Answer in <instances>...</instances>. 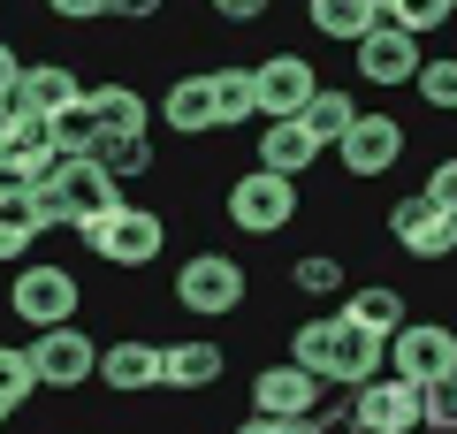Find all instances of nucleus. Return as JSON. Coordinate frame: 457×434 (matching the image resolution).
Masks as SVG:
<instances>
[{"mask_svg": "<svg viewBox=\"0 0 457 434\" xmlns=\"http://www.w3.org/2000/svg\"><path fill=\"white\" fill-rule=\"evenodd\" d=\"M84 305V282L77 267H62V259H23L16 274H8V313H16L23 328H69V313Z\"/></svg>", "mask_w": 457, "mask_h": 434, "instance_id": "obj_1", "label": "nucleus"}, {"mask_svg": "<svg viewBox=\"0 0 457 434\" xmlns=\"http://www.w3.org/2000/svg\"><path fill=\"white\" fill-rule=\"evenodd\" d=\"M77 237H84V252H92V259H107V267H122V274L153 267V259L168 252V221L153 206H130V198H122L114 213H99V221H84Z\"/></svg>", "mask_w": 457, "mask_h": 434, "instance_id": "obj_2", "label": "nucleus"}, {"mask_svg": "<svg viewBox=\"0 0 457 434\" xmlns=\"http://www.w3.org/2000/svg\"><path fill=\"white\" fill-rule=\"evenodd\" d=\"M38 206H46V229H84V221H99V213L122 206V183L99 161H62L38 183Z\"/></svg>", "mask_w": 457, "mask_h": 434, "instance_id": "obj_3", "label": "nucleus"}, {"mask_svg": "<svg viewBox=\"0 0 457 434\" xmlns=\"http://www.w3.org/2000/svg\"><path fill=\"white\" fill-rule=\"evenodd\" d=\"M252 297V274L237 267V252H191L176 267V305L191 321H228V313H245Z\"/></svg>", "mask_w": 457, "mask_h": 434, "instance_id": "obj_4", "label": "nucleus"}, {"mask_svg": "<svg viewBox=\"0 0 457 434\" xmlns=\"http://www.w3.org/2000/svg\"><path fill=\"white\" fill-rule=\"evenodd\" d=\"M297 206H305V198H297V183L275 176V168H245V176L228 183V198H221L228 229H245V237H275V229H290Z\"/></svg>", "mask_w": 457, "mask_h": 434, "instance_id": "obj_5", "label": "nucleus"}, {"mask_svg": "<svg viewBox=\"0 0 457 434\" xmlns=\"http://www.w3.org/2000/svg\"><path fill=\"white\" fill-rule=\"evenodd\" d=\"M389 237H396V252H411V259L435 267V259L457 252V213L442 206L435 191H404V198L389 206Z\"/></svg>", "mask_w": 457, "mask_h": 434, "instance_id": "obj_6", "label": "nucleus"}, {"mask_svg": "<svg viewBox=\"0 0 457 434\" xmlns=\"http://www.w3.org/2000/svg\"><path fill=\"white\" fill-rule=\"evenodd\" d=\"M389 373L396 381H442V373H457V328L442 321H404L389 336Z\"/></svg>", "mask_w": 457, "mask_h": 434, "instance_id": "obj_7", "label": "nucleus"}, {"mask_svg": "<svg viewBox=\"0 0 457 434\" xmlns=\"http://www.w3.org/2000/svg\"><path fill=\"white\" fill-rule=\"evenodd\" d=\"M252 84H260V122H297L320 92V69L305 54H267V62H252Z\"/></svg>", "mask_w": 457, "mask_h": 434, "instance_id": "obj_8", "label": "nucleus"}, {"mask_svg": "<svg viewBox=\"0 0 457 434\" xmlns=\"http://www.w3.org/2000/svg\"><path fill=\"white\" fill-rule=\"evenodd\" d=\"M404 145H411V129L396 122V114H359L351 138L336 145V161H343V176H351V183H374V176H389V168L404 161Z\"/></svg>", "mask_w": 457, "mask_h": 434, "instance_id": "obj_9", "label": "nucleus"}, {"mask_svg": "<svg viewBox=\"0 0 457 434\" xmlns=\"http://www.w3.org/2000/svg\"><path fill=\"white\" fill-rule=\"evenodd\" d=\"M320 404H328V381H312L297 358H267L252 373V412L260 419H312Z\"/></svg>", "mask_w": 457, "mask_h": 434, "instance_id": "obj_10", "label": "nucleus"}, {"mask_svg": "<svg viewBox=\"0 0 457 434\" xmlns=\"http://www.w3.org/2000/svg\"><path fill=\"white\" fill-rule=\"evenodd\" d=\"M351 412H359L366 434H427L420 412V381H396V373H374V381L351 388Z\"/></svg>", "mask_w": 457, "mask_h": 434, "instance_id": "obj_11", "label": "nucleus"}, {"mask_svg": "<svg viewBox=\"0 0 457 434\" xmlns=\"http://www.w3.org/2000/svg\"><path fill=\"white\" fill-rule=\"evenodd\" d=\"M31 366H38V388H84V381H99V351H92V336H84L77 321L31 336Z\"/></svg>", "mask_w": 457, "mask_h": 434, "instance_id": "obj_12", "label": "nucleus"}, {"mask_svg": "<svg viewBox=\"0 0 457 434\" xmlns=\"http://www.w3.org/2000/svg\"><path fill=\"white\" fill-rule=\"evenodd\" d=\"M54 168H62L54 129L31 114H0V183H46Z\"/></svg>", "mask_w": 457, "mask_h": 434, "instance_id": "obj_13", "label": "nucleus"}, {"mask_svg": "<svg viewBox=\"0 0 457 434\" xmlns=\"http://www.w3.org/2000/svg\"><path fill=\"white\" fill-rule=\"evenodd\" d=\"M351 54H359V77H366V84H381V92H396V84H420V69H427L420 38L396 31V23H374V31H366Z\"/></svg>", "mask_w": 457, "mask_h": 434, "instance_id": "obj_14", "label": "nucleus"}, {"mask_svg": "<svg viewBox=\"0 0 457 434\" xmlns=\"http://www.w3.org/2000/svg\"><path fill=\"white\" fill-rule=\"evenodd\" d=\"M77 99H92L84 92V77L69 62H31L16 77V92H8V114H31V122H54V114H69Z\"/></svg>", "mask_w": 457, "mask_h": 434, "instance_id": "obj_15", "label": "nucleus"}, {"mask_svg": "<svg viewBox=\"0 0 457 434\" xmlns=\"http://www.w3.org/2000/svg\"><path fill=\"white\" fill-rule=\"evenodd\" d=\"M161 358H168V343L122 336V343L99 351V381H107L114 396H145V388H161Z\"/></svg>", "mask_w": 457, "mask_h": 434, "instance_id": "obj_16", "label": "nucleus"}, {"mask_svg": "<svg viewBox=\"0 0 457 434\" xmlns=\"http://www.w3.org/2000/svg\"><path fill=\"white\" fill-rule=\"evenodd\" d=\"M221 373H228V351H221V343H206V336H191V343H168V358H161V388H183V396L213 388Z\"/></svg>", "mask_w": 457, "mask_h": 434, "instance_id": "obj_17", "label": "nucleus"}, {"mask_svg": "<svg viewBox=\"0 0 457 434\" xmlns=\"http://www.w3.org/2000/svg\"><path fill=\"white\" fill-rule=\"evenodd\" d=\"M161 122L176 138H213V77L206 69H191V77H176L161 92Z\"/></svg>", "mask_w": 457, "mask_h": 434, "instance_id": "obj_18", "label": "nucleus"}, {"mask_svg": "<svg viewBox=\"0 0 457 434\" xmlns=\"http://www.w3.org/2000/svg\"><path fill=\"white\" fill-rule=\"evenodd\" d=\"M320 153H328V145L312 138L305 122H267V129H260V161H252V168H275V176L305 183V168L320 161Z\"/></svg>", "mask_w": 457, "mask_h": 434, "instance_id": "obj_19", "label": "nucleus"}, {"mask_svg": "<svg viewBox=\"0 0 457 434\" xmlns=\"http://www.w3.org/2000/svg\"><path fill=\"white\" fill-rule=\"evenodd\" d=\"M374 373H389V336L343 321L336 328V388H359V381H374Z\"/></svg>", "mask_w": 457, "mask_h": 434, "instance_id": "obj_20", "label": "nucleus"}, {"mask_svg": "<svg viewBox=\"0 0 457 434\" xmlns=\"http://www.w3.org/2000/svg\"><path fill=\"white\" fill-rule=\"evenodd\" d=\"M206 77H213V129H245V122H260V84H252V69L221 62V69H206Z\"/></svg>", "mask_w": 457, "mask_h": 434, "instance_id": "obj_21", "label": "nucleus"}, {"mask_svg": "<svg viewBox=\"0 0 457 434\" xmlns=\"http://www.w3.org/2000/svg\"><path fill=\"white\" fill-rule=\"evenodd\" d=\"M92 114L107 138H137V129H153V107L137 84H92Z\"/></svg>", "mask_w": 457, "mask_h": 434, "instance_id": "obj_22", "label": "nucleus"}, {"mask_svg": "<svg viewBox=\"0 0 457 434\" xmlns=\"http://www.w3.org/2000/svg\"><path fill=\"white\" fill-rule=\"evenodd\" d=\"M336 328H343V313H320V321L290 328V358L312 373V381H328V388H336Z\"/></svg>", "mask_w": 457, "mask_h": 434, "instance_id": "obj_23", "label": "nucleus"}, {"mask_svg": "<svg viewBox=\"0 0 457 434\" xmlns=\"http://www.w3.org/2000/svg\"><path fill=\"white\" fill-rule=\"evenodd\" d=\"M305 23H312V31H320V38H343V46H359V38L366 31H374V0H305Z\"/></svg>", "mask_w": 457, "mask_h": 434, "instance_id": "obj_24", "label": "nucleus"}, {"mask_svg": "<svg viewBox=\"0 0 457 434\" xmlns=\"http://www.w3.org/2000/svg\"><path fill=\"white\" fill-rule=\"evenodd\" d=\"M404 289L396 282H366V289H351V305H343V321H359V328H374V336H396L404 328Z\"/></svg>", "mask_w": 457, "mask_h": 434, "instance_id": "obj_25", "label": "nucleus"}, {"mask_svg": "<svg viewBox=\"0 0 457 434\" xmlns=\"http://www.w3.org/2000/svg\"><path fill=\"white\" fill-rule=\"evenodd\" d=\"M359 99H351V92H343V84H320V92H312V107L305 114H297V122H305L312 129V138H320V145H343V138H351V122H359Z\"/></svg>", "mask_w": 457, "mask_h": 434, "instance_id": "obj_26", "label": "nucleus"}, {"mask_svg": "<svg viewBox=\"0 0 457 434\" xmlns=\"http://www.w3.org/2000/svg\"><path fill=\"white\" fill-rule=\"evenodd\" d=\"M54 153L62 161H99V145H107V129H99V114H92V99H77L69 114H54Z\"/></svg>", "mask_w": 457, "mask_h": 434, "instance_id": "obj_27", "label": "nucleus"}, {"mask_svg": "<svg viewBox=\"0 0 457 434\" xmlns=\"http://www.w3.org/2000/svg\"><path fill=\"white\" fill-rule=\"evenodd\" d=\"M374 16L396 23V31H411V38H427L442 23H457V0H374Z\"/></svg>", "mask_w": 457, "mask_h": 434, "instance_id": "obj_28", "label": "nucleus"}, {"mask_svg": "<svg viewBox=\"0 0 457 434\" xmlns=\"http://www.w3.org/2000/svg\"><path fill=\"white\" fill-rule=\"evenodd\" d=\"M153 161H161V153H153V129H137V138H107V145H99V168H107L114 183L153 176Z\"/></svg>", "mask_w": 457, "mask_h": 434, "instance_id": "obj_29", "label": "nucleus"}, {"mask_svg": "<svg viewBox=\"0 0 457 434\" xmlns=\"http://www.w3.org/2000/svg\"><path fill=\"white\" fill-rule=\"evenodd\" d=\"M290 289H297V297H328V289H343V252H297Z\"/></svg>", "mask_w": 457, "mask_h": 434, "instance_id": "obj_30", "label": "nucleus"}, {"mask_svg": "<svg viewBox=\"0 0 457 434\" xmlns=\"http://www.w3.org/2000/svg\"><path fill=\"white\" fill-rule=\"evenodd\" d=\"M31 396H38V366H31V351L0 343V404L16 412V404H31Z\"/></svg>", "mask_w": 457, "mask_h": 434, "instance_id": "obj_31", "label": "nucleus"}, {"mask_svg": "<svg viewBox=\"0 0 457 434\" xmlns=\"http://www.w3.org/2000/svg\"><path fill=\"white\" fill-rule=\"evenodd\" d=\"M411 92H420V99H427L435 114H457V54H442V62H427Z\"/></svg>", "mask_w": 457, "mask_h": 434, "instance_id": "obj_32", "label": "nucleus"}, {"mask_svg": "<svg viewBox=\"0 0 457 434\" xmlns=\"http://www.w3.org/2000/svg\"><path fill=\"white\" fill-rule=\"evenodd\" d=\"M420 412H427V434H457V373L420 388Z\"/></svg>", "mask_w": 457, "mask_h": 434, "instance_id": "obj_33", "label": "nucleus"}, {"mask_svg": "<svg viewBox=\"0 0 457 434\" xmlns=\"http://www.w3.org/2000/svg\"><path fill=\"white\" fill-rule=\"evenodd\" d=\"M312 434H366L359 412H351V388H343L336 404H320V412H312Z\"/></svg>", "mask_w": 457, "mask_h": 434, "instance_id": "obj_34", "label": "nucleus"}, {"mask_svg": "<svg viewBox=\"0 0 457 434\" xmlns=\"http://www.w3.org/2000/svg\"><path fill=\"white\" fill-rule=\"evenodd\" d=\"M228 434H312V419H260L252 412V419H237Z\"/></svg>", "mask_w": 457, "mask_h": 434, "instance_id": "obj_35", "label": "nucleus"}, {"mask_svg": "<svg viewBox=\"0 0 457 434\" xmlns=\"http://www.w3.org/2000/svg\"><path fill=\"white\" fill-rule=\"evenodd\" d=\"M420 191H435V198H442V206H450V213H457V153H450V161H435V176H427V183H420Z\"/></svg>", "mask_w": 457, "mask_h": 434, "instance_id": "obj_36", "label": "nucleus"}, {"mask_svg": "<svg viewBox=\"0 0 457 434\" xmlns=\"http://www.w3.org/2000/svg\"><path fill=\"white\" fill-rule=\"evenodd\" d=\"M16 77H23V54L0 38V114H8V92H16Z\"/></svg>", "mask_w": 457, "mask_h": 434, "instance_id": "obj_37", "label": "nucleus"}, {"mask_svg": "<svg viewBox=\"0 0 457 434\" xmlns=\"http://www.w3.org/2000/svg\"><path fill=\"white\" fill-rule=\"evenodd\" d=\"M168 0H107V16H122V23H153Z\"/></svg>", "mask_w": 457, "mask_h": 434, "instance_id": "obj_38", "label": "nucleus"}, {"mask_svg": "<svg viewBox=\"0 0 457 434\" xmlns=\"http://www.w3.org/2000/svg\"><path fill=\"white\" fill-rule=\"evenodd\" d=\"M62 23H92V16H107V0H46Z\"/></svg>", "mask_w": 457, "mask_h": 434, "instance_id": "obj_39", "label": "nucleus"}, {"mask_svg": "<svg viewBox=\"0 0 457 434\" xmlns=\"http://www.w3.org/2000/svg\"><path fill=\"white\" fill-rule=\"evenodd\" d=\"M267 16V0H228V8H221V23H260Z\"/></svg>", "mask_w": 457, "mask_h": 434, "instance_id": "obj_40", "label": "nucleus"}, {"mask_svg": "<svg viewBox=\"0 0 457 434\" xmlns=\"http://www.w3.org/2000/svg\"><path fill=\"white\" fill-rule=\"evenodd\" d=\"M206 8H213V16H221V8H228V0H206Z\"/></svg>", "mask_w": 457, "mask_h": 434, "instance_id": "obj_41", "label": "nucleus"}, {"mask_svg": "<svg viewBox=\"0 0 457 434\" xmlns=\"http://www.w3.org/2000/svg\"><path fill=\"white\" fill-rule=\"evenodd\" d=\"M0 419H8V404H0Z\"/></svg>", "mask_w": 457, "mask_h": 434, "instance_id": "obj_42", "label": "nucleus"}]
</instances>
